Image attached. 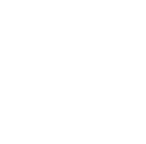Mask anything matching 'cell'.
I'll return each mask as SVG.
<instances>
[]
</instances>
